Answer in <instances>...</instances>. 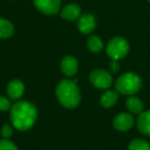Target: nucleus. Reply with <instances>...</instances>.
<instances>
[{
  "mask_svg": "<svg viewBox=\"0 0 150 150\" xmlns=\"http://www.w3.org/2000/svg\"><path fill=\"white\" fill-rule=\"evenodd\" d=\"M38 112L36 107L28 101H17L11 105L9 118L11 125L20 132L30 129L37 120Z\"/></svg>",
  "mask_w": 150,
  "mask_h": 150,
  "instance_id": "nucleus-1",
  "label": "nucleus"
},
{
  "mask_svg": "<svg viewBox=\"0 0 150 150\" xmlns=\"http://www.w3.org/2000/svg\"><path fill=\"white\" fill-rule=\"evenodd\" d=\"M56 97L59 103L65 108H76L81 101V94L77 86V80H61L56 88Z\"/></svg>",
  "mask_w": 150,
  "mask_h": 150,
  "instance_id": "nucleus-2",
  "label": "nucleus"
},
{
  "mask_svg": "<svg viewBox=\"0 0 150 150\" xmlns=\"http://www.w3.org/2000/svg\"><path fill=\"white\" fill-rule=\"evenodd\" d=\"M115 90L125 96H134L142 88V79L137 73L127 72L115 81Z\"/></svg>",
  "mask_w": 150,
  "mask_h": 150,
  "instance_id": "nucleus-3",
  "label": "nucleus"
},
{
  "mask_svg": "<svg viewBox=\"0 0 150 150\" xmlns=\"http://www.w3.org/2000/svg\"><path fill=\"white\" fill-rule=\"evenodd\" d=\"M129 52V43L125 38L117 36L109 40L106 52L111 60H121Z\"/></svg>",
  "mask_w": 150,
  "mask_h": 150,
  "instance_id": "nucleus-4",
  "label": "nucleus"
},
{
  "mask_svg": "<svg viewBox=\"0 0 150 150\" xmlns=\"http://www.w3.org/2000/svg\"><path fill=\"white\" fill-rule=\"evenodd\" d=\"M90 82L99 90H108L113 84L112 75L103 69H95L90 73Z\"/></svg>",
  "mask_w": 150,
  "mask_h": 150,
  "instance_id": "nucleus-5",
  "label": "nucleus"
},
{
  "mask_svg": "<svg viewBox=\"0 0 150 150\" xmlns=\"http://www.w3.org/2000/svg\"><path fill=\"white\" fill-rule=\"evenodd\" d=\"M33 1L36 8L40 13L47 16H52L59 13L62 4L61 0H33Z\"/></svg>",
  "mask_w": 150,
  "mask_h": 150,
  "instance_id": "nucleus-6",
  "label": "nucleus"
},
{
  "mask_svg": "<svg viewBox=\"0 0 150 150\" xmlns=\"http://www.w3.org/2000/svg\"><path fill=\"white\" fill-rule=\"evenodd\" d=\"M135 118L131 113H119L113 119V127L115 129L120 132H127L133 127Z\"/></svg>",
  "mask_w": 150,
  "mask_h": 150,
  "instance_id": "nucleus-7",
  "label": "nucleus"
},
{
  "mask_svg": "<svg viewBox=\"0 0 150 150\" xmlns=\"http://www.w3.org/2000/svg\"><path fill=\"white\" fill-rule=\"evenodd\" d=\"M79 64L77 59L73 56L64 57L61 61V70L67 77H73L78 72Z\"/></svg>",
  "mask_w": 150,
  "mask_h": 150,
  "instance_id": "nucleus-8",
  "label": "nucleus"
},
{
  "mask_svg": "<svg viewBox=\"0 0 150 150\" xmlns=\"http://www.w3.org/2000/svg\"><path fill=\"white\" fill-rule=\"evenodd\" d=\"M97 26L96 18L92 13H83L78 18L77 28L82 34H91Z\"/></svg>",
  "mask_w": 150,
  "mask_h": 150,
  "instance_id": "nucleus-9",
  "label": "nucleus"
},
{
  "mask_svg": "<svg viewBox=\"0 0 150 150\" xmlns=\"http://www.w3.org/2000/svg\"><path fill=\"white\" fill-rule=\"evenodd\" d=\"M25 93V86L23 81L19 79H13L8 82L6 86V94L8 98L13 101H19Z\"/></svg>",
  "mask_w": 150,
  "mask_h": 150,
  "instance_id": "nucleus-10",
  "label": "nucleus"
},
{
  "mask_svg": "<svg viewBox=\"0 0 150 150\" xmlns=\"http://www.w3.org/2000/svg\"><path fill=\"white\" fill-rule=\"evenodd\" d=\"M60 15L61 18L66 21H75V20H78V18L81 16V8L78 4L69 3L61 9Z\"/></svg>",
  "mask_w": 150,
  "mask_h": 150,
  "instance_id": "nucleus-11",
  "label": "nucleus"
},
{
  "mask_svg": "<svg viewBox=\"0 0 150 150\" xmlns=\"http://www.w3.org/2000/svg\"><path fill=\"white\" fill-rule=\"evenodd\" d=\"M137 127L140 133L150 137V110L140 113L137 118Z\"/></svg>",
  "mask_w": 150,
  "mask_h": 150,
  "instance_id": "nucleus-12",
  "label": "nucleus"
},
{
  "mask_svg": "<svg viewBox=\"0 0 150 150\" xmlns=\"http://www.w3.org/2000/svg\"><path fill=\"white\" fill-rule=\"evenodd\" d=\"M118 101V92L116 90H108L101 96L100 103L104 108H111Z\"/></svg>",
  "mask_w": 150,
  "mask_h": 150,
  "instance_id": "nucleus-13",
  "label": "nucleus"
},
{
  "mask_svg": "<svg viewBox=\"0 0 150 150\" xmlns=\"http://www.w3.org/2000/svg\"><path fill=\"white\" fill-rule=\"evenodd\" d=\"M125 106H127V110L133 114H140L144 110L143 102L141 101V99L136 96H129V98L125 102Z\"/></svg>",
  "mask_w": 150,
  "mask_h": 150,
  "instance_id": "nucleus-14",
  "label": "nucleus"
},
{
  "mask_svg": "<svg viewBox=\"0 0 150 150\" xmlns=\"http://www.w3.org/2000/svg\"><path fill=\"white\" fill-rule=\"evenodd\" d=\"M15 32V27L11 21L0 18V39H7L11 37Z\"/></svg>",
  "mask_w": 150,
  "mask_h": 150,
  "instance_id": "nucleus-15",
  "label": "nucleus"
},
{
  "mask_svg": "<svg viewBox=\"0 0 150 150\" xmlns=\"http://www.w3.org/2000/svg\"><path fill=\"white\" fill-rule=\"evenodd\" d=\"M86 46L93 54H99L104 48V43L99 36L91 35L86 40Z\"/></svg>",
  "mask_w": 150,
  "mask_h": 150,
  "instance_id": "nucleus-16",
  "label": "nucleus"
},
{
  "mask_svg": "<svg viewBox=\"0 0 150 150\" xmlns=\"http://www.w3.org/2000/svg\"><path fill=\"white\" fill-rule=\"evenodd\" d=\"M127 150H150V144L143 139H134L129 144Z\"/></svg>",
  "mask_w": 150,
  "mask_h": 150,
  "instance_id": "nucleus-17",
  "label": "nucleus"
},
{
  "mask_svg": "<svg viewBox=\"0 0 150 150\" xmlns=\"http://www.w3.org/2000/svg\"><path fill=\"white\" fill-rule=\"evenodd\" d=\"M0 150H19L13 142L9 139L0 140Z\"/></svg>",
  "mask_w": 150,
  "mask_h": 150,
  "instance_id": "nucleus-18",
  "label": "nucleus"
},
{
  "mask_svg": "<svg viewBox=\"0 0 150 150\" xmlns=\"http://www.w3.org/2000/svg\"><path fill=\"white\" fill-rule=\"evenodd\" d=\"M0 133H1V136H2L3 139H11L13 135V127L11 125L5 123V125H3L2 127H1Z\"/></svg>",
  "mask_w": 150,
  "mask_h": 150,
  "instance_id": "nucleus-19",
  "label": "nucleus"
},
{
  "mask_svg": "<svg viewBox=\"0 0 150 150\" xmlns=\"http://www.w3.org/2000/svg\"><path fill=\"white\" fill-rule=\"evenodd\" d=\"M11 108V99L4 96H0V112H6Z\"/></svg>",
  "mask_w": 150,
  "mask_h": 150,
  "instance_id": "nucleus-20",
  "label": "nucleus"
},
{
  "mask_svg": "<svg viewBox=\"0 0 150 150\" xmlns=\"http://www.w3.org/2000/svg\"><path fill=\"white\" fill-rule=\"evenodd\" d=\"M109 69L112 73H117L120 70V64H119L118 60H112L109 64Z\"/></svg>",
  "mask_w": 150,
  "mask_h": 150,
  "instance_id": "nucleus-21",
  "label": "nucleus"
},
{
  "mask_svg": "<svg viewBox=\"0 0 150 150\" xmlns=\"http://www.w3.org/2000/svg\"><path fill=\"white\" fill-rule=\"evenodd\" d=\"M149 2H150V0H149Z\"/></svg>",
  "mask_w": 150,
  "mask_h": 150,
  "instance_id": "nucleus-22",
  "label": "nucleus"
}]
</instances>
